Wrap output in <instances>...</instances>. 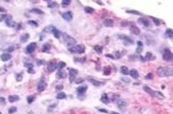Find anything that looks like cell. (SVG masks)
Here are the masks:
<instances>
[{
	"label": "cell",
	"mask_w": 173,
	"mask_h": 114,
	"mask_svg": "<svg viewBox=\"0 0 173 114\" xmlns=\"http://www.w3.org/2000/svg\"><path fill=\"white\" fill-rule=\"evenodd\" d=\"M157 75L161 77H169L173 75V70L170 67H160L157 69Z\"/></svg>",
	"instance_id": "obj_1"
},
{
	"label": "cell",
	"mask_w": 173,
	"mask_h": 114,
	"mask_svg": "<svg viewBox=\"0 0 173 114\" xmlns=\"http://www.w3.org/2000/svg\"><path fill=\"white\" fill-rule=\"evenodd\" d=\"M63 38H64V41H65V44L68 46V48L73 47V46H74L75 43H76V40H74L73 37H71V36L68 35V34H66V33L63 34Z\"/></svg>",
	"instance_id": "obj_2"
},
{
	"label": "cell",
	"mask_w": 173,
	"mask_h": 114,
	"mask_svg": "<svg viewBox=\"0 0 173 114\" xmlns=\"http://www.w3.org/2000/svg\"><path fill=\"white\" fill-rule=\"evenodd\" d=\"M69 51L72 52V53H76V54H82L84 52L85 50V48L83 45H74L73 47H70Z\"/></svg>",
	"instance_id": "obj_3"
},
{
	"label": "cell",
	"mask_w": 173,
	"mask_h": 114,
	"mask_svg": "<svg viewBox=\"0 0 173 114\" xmlns=\"http://www.w3.org/2000/svg\"><path fill=\"white\" fill-rule=\"evenodd\" d=\"M162 58H163L164 60L166 61H171L173 58L172 53H171V49H164L163 53H162Z\"/></svg>",
	"instance_id": "obj_4"
},
{
	"label": "cell",
	"mask_w": 173,
	"mask_h": 114,
	"mask_svg": "<svg viewBox=\"0 0 173 114\" xmlns=\"http://www.w3.org/2000/svg\"><path fill=\"white\" fill-rule=\"evenodd\" d=\"M46 86H47V83H46V81L42 78L39 81L38 85H37V90H38L39 92H42V91L45 90Z\"/></svg>",
	"instance_id": "obj_5"
},
{
	"label": "cell",
	"mask_w": 173,
	"mask_h": 114,
	"mask_svg": "<svg viewBox=\"0 0 173 114\" xmlns=\"http://www.w3.org/2000/svg\"><path fill=\"white\" fill-rule=\"evenodd\" d=\"M5 23L6 25H8L9 27H12V28H14L16 26V22H14V21L12 20V16L11 15H6L5 18Z\"/></svg>",
	"instance_id": "obj_6"
},
{
	"label": "cell",
	"mask_w": 173,
	"mask_h": 114,
	"mask_svg": "<svg viewBox=\"0 0 173 114\" xmlns=\"http://www.w3.org/2000/svg\"><path fill=\"white\" fill-rule=\"evenodd\" d=\"M37 48V44L35 42H32V43H30L29 45H28L27 47H26V53L27 54H31L32 53V52L36 49Z\"/></svg>",
	"instance_id": "obj_7"
},
{
	"label": "cell",
	"mask_w": 173,
	"mask_h": 114,
	"mask_svg": "<svg viewBox=\"0 0 173 114\" xmlns=\"http://www.w3.org/2000/svg\"><path fill=\"white\" fill-rule=\"evenodd\" d=\"M118 38L121 39L124 42H125V44L126 45H130V44H133V43H134L132 39H130L129 37H127V36H126V35H118Z\"/></svg>",
	"instance_id": "obj_8"
},
{
	"label": "cell",
	"mask_w": 173,
	"mask_h": 114,
	"mask_svg": "<svg viewBox=\"0 0 173 114\" xmlns=\"http://www.w3.org/2000/svg\"><path fill=\"white\" fill-rule=\"evenodd\" d=\"M77 75V70L74 68H70L69 69V76H70V82H73L75 78V76Z\"/></svg>",
	"instance_id": "obj_9"
},
{
	"label": "cell",
	"mask_w": 173,
	"mask_h": 114,
	"mask_svg": "<svg viewBox=\"0 0 173 114\" xmlns=\"http://www.w3.org/2000/svg\"><path fill=\"white\" fill-rule=\"evenodd\" d=\"M58 68V64L56 62H50L48 65V70L50 72H53Z\"/></svg>",
	"instance_id": "obj_10"
},
{
	"label": "cell",
	"mask_w": 173,
	"mask_h": 114,
	"mask_svg": "<svg viewBox=\"0 0 173 114\" xmlns=\"http://www.w3.org/2000/svg\"><path fill=\"white\" fill-rule=\"evenodd\" d=\"M62 16H63V18L65 19V20L66 21H71L73 19V13H71V12H65V13H62Z\"/></svg>",
	"instance_id": "obj_11"
},
{
	"label": "cell",
	"mask_w": 173,
	"mask_h": 114,
	"mask_svg": "<svg viewBox=\"0 0 173 114\" xmlns=\"http://www.w3.org/2000/svg\"><path fill=\"white\" fill-rule=\"evenodd\" d=\"M12 58V56L10 55L8 52H5V53H3L1 56H0V58H1V60L2 61H8L10 60Z\"/></svg>",
	"instance_id": "obj_12"
},
{
	"label": "cell",
	"mask_w": 173,
	"mask_h": 114,
	"mask_svg": "<svg viewBox=\"0 0 173 114\" xmlns=\"http://www.w3.org/2000/svg\"><path fill=\"white\" fill-rule=\"evenodd\" d=\"M130 31L132 32L133 34H135V35H139V34H140V30L138 29L135 25H131V26H130Z\"/></svg>",
	"instance_id": "obj_13"
},
{
	"label": "cell",
	"mask_w": 173,
	"mask_h": 114,
	"mask_svg": "<svg viewBox=\"0 0 173 114\" xmlns=\"http://www.w3.org/2000/svg\"><path fill=\"white\" fill-rule=\"evenodd\" d=\"M103 24L106 27H112L114 25V22L112 19H105L103 21Z\"/></svg>",
	"instance_id": "obj_14"
},
{
	"label": "cell",
	"mask_w": 173,
	"mask_h": 114,
	"mask_svg": "<svg viewBox=\"0 0 173 114\" xmlns=\"http://www.w3.org/2000/svg\"><path fill=\"white\" fill-rule=\"evenodd\" d=\"M117 107H118L120 110H123V109H125V108H126V102H124L123 100H117Z\"/></svg>",
	"instance_id": "obj_15"
},
{
	"label": "cell",
	"mask_w": 173,
	"mask_h": 114,
	"mask_svg": "<svg viewBox=\"0 0 173 114\" xmlns=\"http://www.w3.org/2000/svg\"><path fill=\"white\" fill-rule=\"evenodd\" d=\"M128 74H130V76L135 79H137L138 77H139V74H138L137 70H135V69H131Z\"/></svg>",
	"instance_id": "obj_16"
},
{
	"label": "cell",
	"mask_w": 173,
	"mask_h": 114,
	"mask_svg": "<svg viewBox=\"0 0 173 114\" xmlns=\"http://www.w3.org/2000/svg\"><path fill=\"white\" fill-rule=\"evenodd\" d=\"M101 101L103 103H105V104L109 103V102H110V99H109L108 94H102V95H101Z\"/></svg>",
	"instance_id": "obj_17"
},
{
	"label": "cell",
	"mask_w": 173,
	"mask_h": 114,
	"mask_svg": "<svg viewBox=\"0 0 173 114\" xmlns=\"http://www.w3.org/2000/svg\"><path fill=\"white\" fill-rule=\"evenodd\" d=\"M76 91L79 94H83L86 91H87V86H85V85H83V86H79V87L77 88Z\"/></svg>",
	"instance_id": "obj_18"
},
{
	"label": "cell",
	"mask_w": 173,
	"mask_h": 114,
	"mask_svg": "<svg viewBox=\"0 0 173 114\" xmlns=\"http://www.w3.org/2000/svg\"><path fill=\"white\" fill-rule=\"evenodd\" d=\"M89 81H90L93 85H95V86H100V85H102L104 84L103 82H100V81H97V80H95V79H92V78H89Z\"/></svg>",
	"instance_id": "obj_19"
},
{
	"label": "cell",
	"mask_w": 173,
	"mask_h": 114,
	"mask_svg": "<svg viewBox=\"0 0 173 114\" xmlns=\"http://www.w3.org/2000/svg\"><path fill=\"white\" fill-rule=\"evenodd\" d=\"M138 22H139L141 24H143L144 26H145V27H148L149 25H150V22H149V21L146 20V19H144V18H140L139 20H138Z\"/></svg>",
	"instance_id": "obj_20"
},
{
	"label": "cell",
	"mask_w": 173,
	"mask_h": 114,
	"mask_svg": "<svg viewBox=\"0 0 173 114\" xmlns=\"http://www.w3.org/2000/svg\"><path fill=\"white\" fill-rule=\"evenodd\" d=\"M143 89H144V91H145V92L147 93V94H150L151 96H153V94H154V91H153V90H152L150 87H148V86H146V85H144V87H143Z\"/></svg>",
	"instance_id": "obj_21"
},
{
	"label": "cell",
	"mask_w": 173,
	"mask_h": 114,
	"mask_svg": "<svg viewBox=\"0 0 173 114\" xmlns=\"http://www.w3.org/2000/svg\"><path fill=\"white\" fill-rule=\"evenodd\" d=\"M153 97L158 99H161V100H163L164 95L161 92H157V91H154V94H153Z\"/></svg>",
	"instance_id": "obj_22"
},
{
	"label": "cell",
	"mask_w": 173,
	"mask_h": 114,
	"mask_svg": "<svg viewBox=\"0 0 173 114\" xmlns=\"http://www.w3.org/2000/svg\"><path fill=\"white\" fill-rule=\"evenodd\" d=\"M8 101L10 103H14V102H17L19 101V96L18 95H10L8 97Z\"/></svg>",
	"instance_id": "obj_23"
},
{
	"label": "cell",
	"mask_w": 173,
	"mask_h": 114,
	"mask_svg": "<svg viewBox=\"0 0 173 114\" xmlns=\"http://www.w3.org/2000/svg\"><path fill=\"white\" fill-rule=\"evenodd\" d=\"M52 33H53V35H54L57 39H59V38H60L61 32H60V31H59L58 29H56V28H54V29H53V31H52Z\"/></svg>",
	"instance_id": "obj_24"
},
{
	"label": "cell",
	"mask_w": 173,
	"mask_h": 114,
	"mask_svg": "<svg viewBox=\"0 0 173 114\" xmlns=\"http://www.w3.org/2000/svg\"><path fill=\"white\" fill-rule=\"evenodd\" d=\"M30 38V35L28 33H24L20 37V40L22 42H25V41H27L28 39Z\"/></svg>",
	"instance_id": "obj_25"
},
{
	"label": "cell",
	"mask_w": 173,
	"mask_h": 114,
	"mask_svg": "<svg viewBox=\"0 0 173 114\" xmlns=\"http://www.w3.org/2000/svg\"><path fill=\"white\" fill-rule=\"evenodd\" d=\"M57 76H58V78H65V76H66V75H65V73L63 70H58V74H57Z\"/></svg>",
	"instance_id": "obj_26"
},
{
	"label": "cell",
	"mask_w": 173,
	"mask_h": 114,
	"mask_svg": "<svg viewBox=\"0 0 173 114\" xmlns=\"http://www.w3.org/2000/svg\"><path fill=\"white\" fill-rule=\"evenodd\" d=\"M65 97H66V95H65V93H63V92H60V93H58V94H57V99H58V100L65 99Z\"/></svg>",
	"instance_id": "obj_27"
},
{
	"label": "cell",
	"mask_w": 173,
	"mask_h": 114,
	"mask_svg": "<svg viewBox=\"0 0 173 114\" xmlns=\"http://www.w3.org/2000/svg\"><path fill=\"white\" fill-rule=\"evenodd\" d=\"M165 35L167 36V37H169V38H172L173 37V31L171 29H168L166 31V32H165Z\"/></svg>",
	"instance_id": "obj_28"
},
{
	"label": "cell",
	"mask_w": 173,
	"mask_h": 114,
	"mask_svg": "<svg viewBox=\"0 0 173 114\" xmlns=\"http://www.w3.org/2000/svg\"><path fill=\"white\" fill-rule=\"evenodd\" d=\"M50 49V44H48V43H46V44L43 45V47H42V51H43V52L49 51Z\"/></svg>",
	"instance_id": "obj_29"
},
{
	"label": "cell",
	"mask_w": 173,
	"mask_h": 114,
	"mask_svg": "<svg viewBox=\"0 0 173 114\" xmlns=\"http://www.w3.org/2000/svg\"><path fill=\"white\" fill-rule=\"evenodd\" d=\"M144 59H147V60H151V59H154V57L152 53L150 52H147L146 53V56H145V58Z\"/></svg>",
	"instance_id": "obj_30"
},
{
	"label": "cell",
	"mask_w": 173,
	"mask_h": 114,
	"mask_svg": "<svg viewBox=\"0 0 173 114\" xmlns=\"http://www.w3.org/2000/svg\"><path fill=\"white\" fill-rule=\"evenodd\" d=\"M94 50L98 53H101L102 52V47L100 46V45H96V46H94Z\"/></svg>",
	"instance_id": "obj_31"
},
{
	"label": "cell",
	"mask_w": 173,
	"mask_h": 114,
	"mask_svg": "<svg viewBox=\"0 0 173 114\" xmlns=\"http://www.w3.org/2000/svg\"><path fill=\"white\" fill-rule=\"evenodd\" d=\"M121 73L124 75H127L129 73V70L126 67H121Z\"/></svg>",
	"instance_id": "obj_32"
},
{
	"label": "cell",
	"mask_w": 173,
	"mask_h": 114,
	"mask_svg": "<svg viewBox=\"0 0 173 114\" xmlns=\"http://www.w3.org/2000/svg\"><path fill=\"white\" fill-rule=\"evenodd\" d=\"M31 12H32V13H39V14H43V12L41 11V10H40V9L38 8H33L31 10Z\"/></svg>",
	"instance_id": "obj_33"
},
{
	"label": "cell",
	"mask_w": 173,
	"mask_h": 114,
	"mask_svg": "<svg viewBox=\"0 0 173 114\" xmlns=\"http://www.w3.org/2000/svg\"><path fill=\"white\" fill-rule=\"evenodd\" d=\"M65 67V62H59L58 64V70H62V68Z\"/></svg>",
	"instance_id": "obj_34"
},
{
	"label": "cell",
	"mask_w": 173,
	"mask_h": 114,
	"mask_svg": "<svg viewBox=\"0 0 173 114\" xmlns=\"http://www.w3.org/2000/svg\"><path fill=\"white\" fill-rule=\"evenodd\" d=\"M54 28H55L54 26H48V27H46V29L44 30V31H45V32H52V31H53Z\"/></svg>",
	"instance_id": "obj_35"
},
{
	"label": "cell",
	"mask_w": 173,
	"mask_h": 114,
	"mask_svg": "<svg viewBox=\"0 0 173 114\" xmlns=\"http://www.w3.org/2000/svg\"><path fill=\"white\" fill-rule=\"evenodd\" d=\"M34 99H35V97H34L33 95H31V96H28V97H27V102H28V103H33Z\"/></svg>",
	"instance_id": "obj_36"
},
{
	"label": "cell",
	"mask_w": 173,
	"mask_h": 114,
	"mask_svg": "<svg viewBox=\"0 0 173 114\" xmlns=\"http://www.w3.org/2000/svg\"><path fill=\"white\" fill-rule=\"evenodd\" d=\"M110 67H106L105 68H104V75L108 76V75H110Z\"/></svg>",
	"instance_id": "obj_37"
},
{
	"label": "cell",
	"mask_w": 173,
	"mask_h": 114,
	"mask_svg": "<svg viewBox=\"0 0 173 114\" xmlns=\"http://www.w3.org/2000/svg\"><path fill=\"white\" fill-rule=\"evenodd\" d=\"M84 10H85V12H86V13H92V12L94 11V10H93V9H92V7H90V6H87V7H85V8H84Z\"/></svg>",
	"instance_id": "obj_38"
},
{
	"label": "cell",
	"mask_w": 173,
	"mask_h": 114,
	"mask_svg": "<svg viewBox=\"0 0 173 114\" xmlns=\"http://www.w3.org/2000/svg\"><path fill=\"white\" fill-rule=\"evenodd\" d=\"M22 79H23V74H22V73H20V74H17V75H16V80L18 81V82L22 81Z\"/></svg>",
	"instance_id": "obj_39"
},
{
	"label": "cell",
	"mask_w": 173,
	"mask_h": 114,
	"mask_svg": "<svg viewBox=\"0 0 173 114\" xmlns=\"http://www.w3.org/2000/svg\"><path fill=\"white\" fill-rule=\"evenodd\" d=\"M70 1L69 0H67V1H65V0H64V1H62V5H63V6H66V5H69L70 4Z\"/></svg>",
	"instance_id": "obj_40"
},
{
	"label": "cell",
	"mask_w": 173,
	"mask_h": 114,
	"mask_svg": "<svg viewBox=\"0 0 173 114\" xmlns=\"http://www.w3.org/2000/svg\"><path fill=\"white\" fill-rule=\"evenodd\" d=\"M16 111H17V109H16L15 107H11L9 109V111H8V112H9V113H14V112H15Z\"/></svg>",
	"instance_id": "obj_41"
},
{
	"label": "cell",
	"mask_w": 173,
	"mask_h": 114,
	"mask_svg": "<svg viewBox=\"0 0 173 114\" xmlns=\"http://www.w3.org/2000/svg\"><path fill=\"white\" fill-rule=\"evenodd\" d=\"M57 107V104L56 103H54V104H52V105H50V107H49V112H52V110H53V109H54V108H56Z\"/></svg>",
	"instance_id": "obj_42"
},
{
	"label": "cell",
	"mask_w": 173,
	"mask_h": 114,
	"mask_svg": "<svg viewBox=\"0 0 173 114\" xmlns=\"http://www.w3.org/2000/svg\"><path fill=\"white\" fill-rule=\"evenodd\" d=\"M153 21L154 22V23H155L156 25H159L160 23H161V22H160L159 19H156V18H154V17H153Z\"/></svg>",
	"instance_id": "obj_43"
},
{
	"label": "cell",
	"mask_w": 173,
	"mask_h": 114,
	"mask_svg": "<svg viewBox=\"0 0 173 114\" xmlns=\"http://www.w3.org/2000/svg\"><path fill=\"white\" fill-rule=\"evenodd\" d=\"M28 24H32L33 26H38V23L36 22H34V21H29L28 22Z\"/></svg>",
	"instance_id": "obj_44"
},
{
	"label": "cell",
	"mask_w": 173,
	"mask_h": 114,
	"mask_svg": "<svg viewBox=\"0 0 173 114\" xmlns=\"http://www.w3.org/2000/svg\"><path fill=\"white\" fill-rule=\"evenodd\" d=\"M121 80L123 81V82H125V83H130V79L127 78V77H122Z\"/></svg>",
	"instance_id": "obj_45"
},
{
	"label": "cell",
	"mask_w": 173,
	"mask_h": 114,
	"mask_svg": "<svg viewBox=\"0 0 173 114\" xmlns=\"http://www.w3.org/2000/svg\"><path fill=\"white\" fill-rule=\"evenodd\" d=\"M145 78L147 79V80H151V79H153V74H152V73H149V74L145 76Z\"/></svg>",
	"instance_id": "obj_46"
},
{
	"label": "cell",
	"mask_w": 173,
	"mask_h": 114,
	"mask_svg": "<svg viewBox=\"0 0 173 114\" xmlns=\"http://www.w3.org/2000/svg\"><path fill=\"white\" fill-rule=\"evenodd\" d=\"M127 13H135V14H141V13H139V12H137V11H134V10H128Z\"/></svg>",
	"instance_id": "obj_47"
},
{
	"label": "cell",
	"mask_w": 173,
	"mask_h": 114,
	"mask_svg": "<svg viewBox=\"0 0 173 114\" xmlns=\"http://www.w3.org/2000/svg\"><path fill=\"white\" fill-rule=\"evenodd\" d=\"M5 14H1L0 13V22H2L3 20H5Z\"/></svg>",
	"instance_id": "obj_48"
},
{
	"label": "cell",
	"mask_w": 173,
	"mask_h": 114,
	"mask_svg": "<svg viewBox=\"0 0 173 114\" xmlns=\"http://www.w3.org/2000/svg\"><path fill=\"white\" fill-rule=\"evenodd\" d=\"M54 6H57V4H56V3H51V4H49V7H50V8H53Z\"/></svg>",
	"instance_id": "obj_49"
},
{
	"label": "cell",
	"mask_w": 173,
	"mask_h": 114,
	"mask_svg": "<svg viewBox=\"0 0 173 114\" xmlns=\"http://www.w3.org/2000/svg\"><path fill=\"white\" fill-rule=\"evenodd\" d=\"M14 46H12V47H10V48H8V49H7V51H9V52H11V51H13V50H14Z\"/></svg>",
	"instance_id": "obj_50"
},
{
	"label": "cell",
	"mask_w": 173,
	"mask_h": 114,
	"mask_svg": "<svg viewBox=\"0 0 173 114\" xmlns=\"http://www.w3.org/2000/svg\"><path fill=\"white\" fill-rule=\"evenodd\" d=\"M74 60L76 61V62H83V61L85 60L84 58H83V59H78V58H74Z\"/></svg>",
	"instance_id": "obj_51"
},
{
	"label": "cell",
	"mask_w": 173,
	"mask_h": 114,
	"mask_svg": "<svg viewBox=\"0 0 173 114\" xmlns=\"http://www.w3.org/2000/svg\"><path fill=\"white\" fill-rule=\"evenodd\" d=\"M0 103H2V104H5V99L3 98V97H0Z\"/></svg>",
	"instance_id": "obj_52"
},
{
	"label": "cell",
	"mask_w": 173,
	"mask_h": 114,
	"mask_svg": "<svg viewBox=\"0 0 173 114\" xmlns=\"http://www.w3.org/2000/svg\"><path fill=\"white\" fill-rule=\"evenodd\" d=\"M28 72H29V73H32V74H33V73H34L33 68H32V67H30V68H28Z\"/></svg>",
	"instance_id": "obj_53"
},
{
	"label": "cell",
	"mask_w": 173,
	"mask_h": 114,
	"mask_svg": "<svg viewBox=\"0 0 173 114\" xmlns=\"http://www.w3.org/2000/svg\"><path fill=\"white\" fill-rule=\"evenodd\" d=\"M1 12H2V13H4V12H5V9L0 6V13H1Z\"/></svg>",
	"instance_id": "obj_54"
},
{
	"label": "cell",
	"mask_w": 173,
	"mask_h": 114,
	"mask_svg": "<svg viewBox=\"0 0 173 114\" xmlns=\"http://www.w3.org/2000/svg\"><path fill=\"white\" fill-rule=\"evenodd\" d=\"M63 89V86L62 85H58V86H57V90H61Z\"/></svg>",
	"instance_id": "obj_55"
},
{
	"label": "cell",
	"mask_w": 173,
	"mask_h": 114,
	"mask_svg": "<svg viewBox=\"0 0 173 114\" xmlns=\"http://www.w3.org/2000/svg\"><path fill=\"white\" fill-rule=\"evenodd\" d=\"M37 62H38L39 65H41V64L43 63V61H41V60H37Z\"/></svg>",
	"instance_id": "obj_56"
},
{
	"label": "cell",
	"mask_w": 173,
	"mask_h": 114,
	"mask_svg": "<svg viewBox=\"0 0 173 114\" xmlns=\"http://www.w3.org/2000/svg\"><path fill=\"white\" fill-rule=\"evenodd\" d=\"M83 79H81V80H77V81H76V83H77V84H79V83H82V82H83Z\"/></svg>",
	"instance_id": "obj_57"
},
{
	"label": "cell",
	"mask_w": 173,
	"mask_h": 114,
	"mask_svg": "<svg viewBox=\"0 0 173 114\" xmlns=\"http://www.w3.org/2000/svg\"><path fill=\"white\" fill-rule=\"evenodd\" d=\"M27 114H34V112H32V111H31V112H28Z\"/></svg>",
	"instance_id": "obj_58"
},
{
	"label": "cell",
	"mask_w": 173,
	"mask_h": 114,
	"mask_svg": "<svg viewBox=\"0 0 173 114\" xmlns=\"http://www.w3.org/2000/svg\"><path fill=\"white\" fill-rule=\"evenodd\" d=\"M110 114H119V113H117V112H111Z\"/></svg>",
	"instance_id": "obj_59"
},
{
	"label": "cell",
	"mask_w": 173,
	"mask_h": 114,
	"mask_svg": "<svg viewBox=\"0 0 173 114\" xmlns=\"http://www.w3.org/2000/svg\"><path fill=\"white\" fill-rule=\"evenodd\" d=\"M0 114H2V112H0Z\"/></svg>",
	"instance_id": "obj_60"
}]
</instances>
